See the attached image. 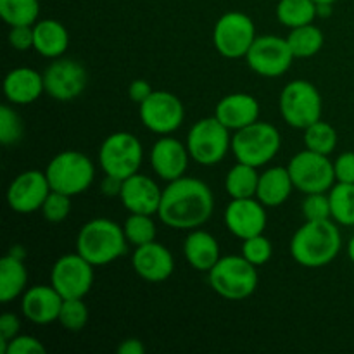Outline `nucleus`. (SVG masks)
Wrapping results in <instances>:
<instances>
[{
  "label": "nucleus",
  "instance_id": "obj_2",
  "mask_svg": "<svg viewBox=\"0 0 354 354\" xmlns=\"http://www.w3.org/2000/svg\"><path fill=\"white\" fill-rule=\"evenodd\" d=\"M342 248V237L332 220H306L290 241V256L304 268H322L334 261Z\"/></svg>",
  "mask_w": 354,
  "mask_h": 354
},
{
  "label": "nucleus",
  "instance_id": "obj_20",
  "mask_svg": "<svg viewBox=\"0 0 354 354\" xmlns=\"http://www.w3.org/2000/svg\"><path fill=\"white\" fill-rule=\"evenodd\" d=\"M162 190L159 189L158 183L147 175H135L128 176L121 187L120 199L121 204L127 207L130 213L137 214H158L159 206H161Z\"/></svg>",
  "mask_w": 354,
  "mask_h": 354
},
{
  "label": "nucleus",
  "instance_id": "obj_7",
  "mask_svg": "<svg viewBox=\"0 0 354 354\" xmlns=\"http://www.w3.org/2000/svg\"><path fill=\"white\" fill-rule=\"evenodd\" d=\"M187 149L197 165H218L227 156L228 149H232L230 130L216 116L203 118L190 128Z\"/></svg>",
  "mask_w": 354,
  "mask_h": 354
},
{
  "label": "nucleus",
  "instance_id": "obj_30",
  "mask_svg": "<svg viewBox=\"0 0 354 354\" xmlns=\"http://www.w3.org/2000/svg\"><path fill=\"white\" fill-rule=\"evenodd\" d=\"M315 0H280L277 6V17L287 28H299L311 24L317 17Z\"/></svg>",
  "mask_w": 354,
  "mask_h": 354
},
{
  "label": "nucleus",
  "instance_id": "obj_25",
  "mask_svg": "<svg viewBox=\"0 0 354 354\" xmlns=\"http://www.w3.org/2000/svg\"><path fill=\"white\" fill-rule=\"evenodd\" d=\"M69 47V33L55 19H41L33 24V48L47 59H59Z\"/></svg>",
  "mask_w": 354,
  "mask_h": 354
},
{
  "label": "nucleus",
  "instance_id": "obj_31",
  "mask_svg": "<svg viewBox=\"0 0 354 354\" xmlns=\"http://www.w3.org/2000/svg\"><path fill=\"white\" fill-rule=\"evenodd\" d=\"M332 220L344 227H354V183L335 182L328 190Z\"/></svg>",
  "mask_w": 354,
  "mask_h": 354
},
{
  "label": "nucleus",
  "instance_id": "obj_3",
  "mask_svg": "<svg viewBox=\"0 0 354 354\" xmlns=\"http://www.w3.org/2000/svg\"><path fill=\"white\" fill-rule=\"evenodd\" d=\"M123 227L107 218H95L83 225L76 237V252L93 266H106L127 252Z\"/></svg>",
  "mask_w": 354,
  "mask_h": 354
},
{
  "label": "nucleus",
  "instance_id": "obj_47",
  "mask_svg": "<svg viewBox=\"0 0 354 354\" xmlns=\"http://www.w3.org/2000/svg\"><path fill=\"white\" fill-rule=\"evenodd\" d=\"M318 17H328L332 14V3H317Z\"/></svg>",
  "mask_w": 354,
  "mask_h": 354
},
{
  "label": "nucleus",
  "instance_id": "obj_14",
  "mask_svg": "<svg viewBox=\"0 0 354 354\" xmlns=\"http://www.w3.org/2000/svg\"><path fill=\"white\" fill-rule=\"evenodd\" d=\"M140 121L147 130L158 135H169L178 130L185 118L183 104L175 93L154 90L147 100L138 106Z\"/></svg>",
  "mask_w": 354,
  "mask_h": 354
},
{
  "label": "nucleus",
  "instance_id": "obj_40",
  "mask_svg": "<svg viewBox=\"0 0 354 354\" xmlns=\"http://www.w3.org/2000/svg\"><path fill=\"white\" fill-rule=\"evenodd\" d=\"M47 349L33 335H16L7 344L6 354H45Z\"/></svg>",
  "mask_w": 354,
  "mask_h": 354
},
{
  "label": "nucleus",
  "instance_id": "obj_29",
  "mask_svg": "<svg viewBox=\"0 0 354 354\" xmlns=\"http://www.w3.org/2000/svg\"><path fill=\"white\" fill-rule=\"evenodd\" d=\"M287 44H289L294 57H313L324 47V33L313 23L304 24V26L290 30L289 37H287Z\"/></svg>",
  "mask_w": 354,
  "mask_h": 354
},
{
  "label": "nucleus",
  "instance_id": "obj_33",
  "mask_svg": "<svg viewBox=\"0 0 354 354\" xmlns=\"http://www.w3.org/2000/svg\"><path fill=\"white\" fill-rule=\"evenodd\" d=\"M304 145L318 154H332L337 145V131L327 121H315L313 124L304 128Z\"/></svg>",
  "mask_w": 354,
  "mask_h": 354
},
{
  "label": "nucleus",
  "instance_id": "obj_18",
  "mask_svg": "<svg viewBox=\"0 0 354 354\" xmlns=\"http://www.w3.org/2000/svg\"><path fill=\"white\" fill-rule=\"evenodd\" d=\"M131 266L135 273L145 282L159 283L168 280L175 272V259L169 249L159 242L138 245L131 256Z\"/></svg>",
  "mask_w": 354,
  "mask_h": 354
},
{
  "label": "nucleus",
  "instance_id": "obj_34",
  "mask_svg": "<svg viewBox=\"0 0 354 354\" xmlns=\"http://www.w3.org/2000/svg\"><path fill=\"white\" fill-rule=\"evenodd\" d=\"M123 230L128 244H133L135 248L149 244L156 239V223L151 214L130 213L128 220L124 221Z\"/></svg>",
  "mask_w": 354,
  "mask_h": 354
},
{
  "label": "nucleus",
  "instance_id": "obj_16",
  "mask_svg": "<svg viewBox=\"0 0 354 354\" xmlns=\"http://www.w3.org/2000/svg\"><path fill=\"white\" fill-rule=\"evenodd\" d=\"M50 190L45 171L28 169V171L19 173L10 182L7 189V204L10 209L19 214L35 213L41 209Z\"/></svg>",
  "mask_w": 354,
  "mask_h": 354
},
{
  "label": "nucleus",
  "instance_id": "obj_5",
  "mask_svg": "<svg viewBox=\"0 0 354 354\" xmlns=\"http://www.w3.org/2000/svg\"><path fill=\"white\" fill-rule=\"evenodd\" d=\"M45 175L52 190L73 197L90 189L95 178V166L92 159L82 152L64 151L50 159Z\"/></svg>",
  "mask_w": 354,
  "mask_h": 354
},
{
  "label": "nucleus",
  "instance_id": "obj_13",
  "mask_svg": "<svg viewBox=\"0 0 354 354\" xmlns=\"http://www.w3.org/2000/svg\"><path fill=\"white\" fill-rule=\"evenodd\" d=\"M93 283V265L78 252L64 254L50 270V286L62 299H83Z\"/></svg>",
  "mask_w": 354,
  "mask_h": 354
},
{
  "label": "nucleus",
  "instance_id": "obj_37",
  "mask_svg": "<svg viewBox=\"0 0 354 354\" xmlns=\"http://www.w3.org/2000/svg\"><path fill=\"white\" fill-rule=\"evenodd\" d=\"M23 137V121L10 106L0 107V142L3 145L17 144Z\"/></svg>",
  "mask_w": 354,
  "mask_h": 354
},
{
  "label": "nucleus",
  "instance_id": "obj_15",
  "mask_svg": "<svg viewBox=\"0 0 354 354\" xmlns=\"http://www.w3.org/2000/svg\"><path fill=\"white\" fill-rule=\"evenodd\" d=\"M86 69L75 59H55L44 73L45 93L61 102H68L82 95L86 88Z\"/></svg>",
  "mask_w": 354,
  "mask_h": 354
},
{
  "label": "nucleus",
  "instance_id": "obj_4",
  "mask_svg": "<svg viewBox=\"0 0 354 354\" xmlns=\"http://www.w3.org/2000/svg\"><path fill=\"white\" fill-rule=\"evenodd\" d=\"M209 286L227 301H242L252 296L258 287V272L244 256H221L207 272Z\"/></svg>",
  "mask_w": 354,
  "mask_h": 354
},
{
  "label": "nucleus",
  "instance_id": "obj_28",
  "mask_svg": "<svg viewBox=\"0 0 354 354\" xmlns=\"http://www.w3.org/2000/svg\"><path fill=\"white\" fill-rule=\"evenodd\" d=\"M258 182L259 175L254 166L237 161V165L227 173L225 189L232 199H248V197H256Z\"/></svg>",
  "mask_w": 354,
  "mask_h": 354
},
{
  "label": "nucleus",
  "instance_id": "obj_6",
  "mask_svg": "<svg viewBox=\"0 0 354 354\" xmlns=\"http://www.w3.org/2000/svg\"><path fill=\"white\" fill-rule=\"evenodd\" d=\"M282 138L273 124L256 121L232 137V152L239 162H245L254 168L272 161L280 151Z\"/></svg>",
  "mask_w": 354,
  "mask_h": 354
},
{
  "label": "nucleus",
  "instance_id": "obj_17",
  "mask_svg": "<svg viewBox=\"0 0 354 354\" xmlns=\"http://www.w3.org/2000/svg\"><path fill=\"white\" fill-rule=\"evenodd\" d=\"M265 204L254 197L248 199H232L225 209V225L232 235L241 241L261 235L266 228Z\"/></svg>",
  "mask_w": 354,
  "mask_h": 354
},
{
  "label": "nucleus",
  "instance_id": "obj_22",
  "mask_svg": "<svg viewBox=\"0 0 354 354\" xmlns=\"http://www.w3.org/2000/svg\"><path fill=\"white\" fill-rule=\"evenodd\" d=\"M259 102L252 95L244 92H235L223 97L216 104L214 116L228 128V130H242L249 124L259 121Z\"/></svg>",
  "mask_w": 354,
  "mask_h": 354
},
{
  "label": "nucleus",
  "instance_id": "obj_24",
  "mask_svg": "<svg viewBox=\"0 0 354 354\" xmlns=\"http://www.w3.org/2000/svg\"><path fill=\"white\" fill-rule=\"evenodd\" d=\"M183 254L194 270L209 272L220 261V245L211 234L204 230H192L183 242Z\"/></svg>",
  "mask_w": 354,
  "mask_h": 354
},
{
  "label": "nucleus",
  "instance_id": "obj_43",
  "mask_svg": "<svg viewBox=\"0 0 354 354\" xmlns=\"http://www.w3.org/2000/svg\"><path fill=\"white\" fill-rule=\"evenodd\" d=\"M335 182L354 183V152H344L334 161Z\"/></svg>",
  "mask_w": 354,
  "mask_h": 354
},
{
  "label": "nucleus",
  "instance_id": "obj_41",
  "mask_svg": "<svg viewBox=\"0 0 354 354\" xmlns=\"http://www.w3.org/2000/svg\"><path fill=\"white\" fill-rule=\"evenodd\" d=\"M19 318L12 313H3L0 317V351L7 353V344L19 334Z\"/></svg>",
  "mask_w": 354,
  "mask_h": 354
},
{
  "label": "nucleus",
  "instance_id": "obj_27",
  "mask_svg": "<svg viewBox=\"0 0 354 354\" xmlns=\"http://www.w3.org/2000/svg\"><path fill=\"white\" fill-rule=\"evenodd\" d=\"M28 272L23 258L7 254L0 259V301L10 303L16 297L23 296L26 290Z\"/></svg>",
  "mask_w": 354,
  "mask_h": 354
},
{
  "label": "nucleus",
  "instance_id": "obj_9",
  "mask_svg": "<svg viewBox=\"0 0 354 354\" xmlns=\"http://www.w3.org/2000/svg\"><path fill=\"white\" fill-rule=\"evenodd\" d=\"M144 158L140 140L128 131L111 133L102 142L99 151V165L106 175L127 180L138 173Z\"/></svg>",
  "mask_w": 354,
  "mask_h": 354
},
{
  "label": "nucleus",
  "instance_id": "obj_23",
  "mask_svg": "<svg viewBox=\"0 0 354 354\" xmlns=\"http://www.w3.org/2000/svg\"><path fill=\"white\" fill-rule=\"evenodd\" d=\"M45 92L44 75L31 68H16L3 80V93L10 104L28 106Z\"/></svg>",
  "mask_w": 354,
  "mask_h": 354
},
{
  "label": "nucleus",
  "instance_id": "obj_12",
  "mask_svg": "<svg viewBox=\"0 0 354 354\" xmlns=\"http://www.w3.org/2000/svg\"><path fill=\"white\" fill-rule=\"evenodd\" d=\"M294 59L296 57L287 44V38L275 37V35L256 37L254 44L245 55L249 68L263 78H277L286 75Z\"/></svg>",
  "mask_w": 354,
  "mask_h": 354
},
{
  "label": "nucleus",
  "instance_id": "obj_10",
  "mask_svg": "<svg viewBox=\"0 0 354 354\" xmlns=\"http://www.w3.org/2000/svg\"><path fill=\"white\" fill-rule=\"evenodd\" d=\"M289 175L292 178L294 189L303 194L328 192L335 183L334 162L328 156L306 151L297 152L287 165Z\"/></svg>",
  "mask_w": 354,
  "mask_h": 354
},
{
  "label": "nucleus",
  "instance_id": "obj_1",
  "mask_svg": "<svg viewBox=\"0 0 354 354\" xmlns=\"http://www.w3.org/2000/svg\"><path fill=\"white\" fill-rule=\"evenodd\" d=\"M214 211V196L203 180L182 176L168 182L162 190L158 216L175 230H196L203 227Z\"/></svg>",
  "mask_w": 354,
  "mask_h": 354
},
{
  "label": "nucleus",
  "instance_id": "obj_44",
  "mask_svg": "<svg viewBox=\"0 0 354 354\" xmlns=\"http://www.w3.org/2000/svg\"><path fill=\"white\" fill-rule=\"evenodd\" d=\"M154 92L151 86V83L147 82V80H135V82H131L130 88H128V95H130V99L133 100L135 104H138L140 106L144 100L149 99V95Z\"/></svg>",
  "mask_w": 354,
  "mask_h": 354
},
{
  "label": "nucleus",
  "instance_id": "obj_11",
  "mask_svg": "<svg viewBox=\"0 0 354 354\" xmlns=\"http://www.w3.org/2000/svg\"><path fill=\"white\" fill-rule=\"evenodd\" d=\"M256 40V28L251 17L244 12H227L216 21L213 30V44L218 54L227 59L245 57Z\"/></svg>",
  "mask_w": 354,
  "mask_h": 354
},
{
  "label": "nucleus",
  "instance_id": "obj_26",
  "mask_svg": "<svg viewBox=\"0 0 354 354\" xmlns=\"http://www.w3.org/2000/svg\"><path fill=\"white\" fill-rule=\"evenodd\" d=\"M294 189L292 178L289 175V169L282 166L266 169L263 175H259L258 190H256V199L266 207L282 206L290 197Z\"/></svg>",
  "mask_w": 354,
  "mask_h": 354
},
{
  "label": "nucleus",
  "instance_id": "obj_35",
  "mask_svg": "<svg viewBox=\"0 0 354 354\" xmlns=\"http://www.w3.org/2000/svg\"><path fill=\"white\" fill-rule=\"evenodd\" d=\"M57 322L69 332L83 330L88 322V308L83 299H64Z\"/></svg>",
  "mask_w": 354,
  "mask_h": 354
},
{
  "label": "nucleus",
  "instance_id": "obj_45",
  "mask_svg": "<svg viewBox=\"0 0 354 354\" xmlns=\"http://www.w3.org/2000/svg\"><path fill=\"white\" fill-rule=\"evenodd\" d=\"M123 182H124V180L118 178V176L106 175V178H104L102 183H100V189H102L104 196H113V197L118 196V197H120Z\"/></svg>",
  "mask_w": 354,
  "mask_h": 354
},
{
  "label": "nucleus",
  "instance_id": "obj_8",
  "mask_svg": "<svg viewBox=\"0 0 354 354\" xmlns=\"http://www.w3.org/2000/svg\"><path fill=\"white\" fill-rule=\"evenodd\" d=\"M280 114L289 127L304 130L322 120V95L317 86L304 80H294L280 93Z\"/></svg>",
  "mask_w": 354,
  "mask_h": 354
},
{
  "label": "nucleus",
  "instance_id": "obj_36",
  "mask_svg": "<svg viewBox=\"0 0 354 354\" xmlns=\"http://www.w3.org/2000/svg\"><path fill=\"white\" fill-rule=\"evenodd\" d=\"M272 242H270V239H266L263 234L242 241V256L254 266L266 265V263L272 259Z\"/></svg>",
  "mask_w": 354,
  "mask_h": 354
},
{
  "label": "nucleus",
  "instance_id": "obj_38",
  "mask_svg": "<svg viewBox=\"0 0 354 354\" xmlns=\"http://www.w3.org/2000/svg\"><path fill=\"white\" fill-rule=\"evenodd\" d=\"M69 211H71V197L66 196L62 192H55L50 190V194L45 199L44 206H41V213L44 218L50 223H61L68 218Z\"/></svg>",
  "mask_w": 354,
  "mask_h": 354
},
{
  "label": "nucleus",
  "instance_id": "obj_42",
  "mask_svg": "<svg viewBox=\"0 0 354 354\" xmlns=\"http://www.w3.org/2000/svg\"><path fill=\"white\" fill-rule=\"evenodd\" d=\"M9 45L19 52L33 48V26H10Z\"/></svg>",
  "mask_w": 354,
  "mask_h": 354
},
{
  "label": "nucleus",
  "instance_id": "obj_21",
  "mask_svg": "<svg viewBox=\"0 0 354 354\" xmlns=\"http://www.w3.org/2000/svg\"><path fill=\"white\" fill-rule=\"evenodd\" d=\"M62 296L52 286H35L24 290L21 297V311L37 325H48L59 318Z\"/></svg>",
  "mask_w": 354,
  "mask_h": 354
},
{
  "label": "nucleus",
  "instance_id": "obj_46",
  "mask_svg": "<svg viewBox=\"0 0 354 354\" xmlns=\"http://www.w3.org/2000/svg\"><path fill=\"white\" fill-rule=\"evenodd\" d=\"M118 353L120 354H144L145 346L138 339H127L118 346Z\"/></svg>",
  "mask_w": 354,
  "mask_h": 354
},
{
  "label": "nucleus",
  "instance_id": "obj_49",
  "mask_svg": "<svg viewBox=\"0 0 354 354\" xmlns=\"http://www.w3.org/2000/svg\"><path fill=\"white\" fill-rule=\"evenodd\" d=\"M315 2H317V3H332V6H334L337 0H315Z\"/></svg>",
  "mask_w": 354,
  "mask_h": 354
},
{
  "label": "nucleus",
  "instance_id": "obj_39",
  "mask_svg": "<svg viewBox=\"0 0 354 354\" xmlns=\"http://www.w3.org/2000/svg\"><path fill=\"white\" fill-rule=\"evenodd\" d=\"M303 214L306 220H332L330 201L325 192L306 194L303 203Z\"/></svg>",
  "mask_w": 354,
  "mask_h": 354
},
{
  "label": "nucleus",
  "instance_id": "obj_32",
  "mask_svg": "<svg viewBox=\"0 0 354 354\" xmlns=\"http://www.w3.org/2000/svg\"><path fill=\"white\" fill-rule=\"evenodd\" d=\"M40 16L38 0H0V17L9 26H33Z\"/></svg>",
  "mask_w": 354,
  "mask_h": 354
},
{
  "label": "nucleus",
  "instance_id": "obj_19",
  "mask_svg": "<svg viewBox=\"0 0 354 354\" xmlns=\"http://www.w3.org/2000/svg\"><path fill=\"white\" fill-rule=\"evenodd\" d=\"M189 159L190 154L187 144L183 145L182 142L168 135H162L151 152L152 169L165 182L182 178L189 166Z\"/></svg>",
  "mask_w": 354,
  "mask_h": 354
},
{
  "label": "nucleus",
  "instance_id": "obj_48",
  "mask_svg": "<svg viewBox=\"0 0 354 354\" xmlns=\"http://www.w3.org/2000/svg\"><path fill=\"white\" fill-rule=\"evenodd\" d=\"M348 256H349V259H351V263L354 265V235H353L351 241H349V244H348Z\"/></svg>",
  "mask_w": 354,
  "mask_h": 354
}]
</instances>
